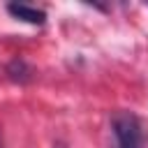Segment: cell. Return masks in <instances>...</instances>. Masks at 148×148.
<instances>
[{
  "label": "cell",
  "mask_w": 148,
  "mask_h": 148,
  "mask_svg": "<svg viewBox=\"0 0 148 148\" xmlns=\"http://www.w3.org/2000/svg\"><path fill=\"white\" fill-rule=\"evenodd\" d=\"M111 127H113V136H116V148H141L143 132H141V123L134 113H130V111L113 113Z\"/></svg>",
  "instance_id": "obj_1"
},
{
  "label": "cell",
  "mask_w": 148,
  "mask_h": 148,
  "mask_svg": "<svg viewBox=\"0 0 148 148\" xmlns=\"http://www.w3.org/2000/svg\"><path fill=\"white\" fill-rule=\"evenodd\" d=\"M7 12L18 18V21H25L30 25H44L46 23V12L39 9V7H32L28 2H9L7 5Z\"/></svg>",
  "instance_id": "obj_2"
},
{
  "label": "cell",
  "mask_w": 148,
  "mask_h": 148,
  "mask_svg": "<svg viewBox=\"0 0 148 148\" xmlns=\"http://www.w3.org/2000/svg\"><path fill=\"white\" fill-rule=\"evenodd\" d=\"M7 76H9V81H14V83H30L32 81V76H35V69L28 65V60H23V58H14V60H9V65H7Z\"/></svg>",
  "instance_id": "obj_3"
},
{
  "label": "cell",
  "mask_w": 148,
  "mask_h": 148,
  "mask_svg": "<svg viewBox=\"0 0 148 148\" xmlns=\"http://www.w3.org/2000/svg\"><path fill=\"white\" fill-rule=\"evenodd\" d=\"M0 148H2V146H0Z\"/></svg>",
  "instance_id": "obj_4"
}]
</instances>
